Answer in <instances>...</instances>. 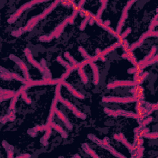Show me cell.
<instances>
[{"label":"cell","instance_id":"1","mask_svg":"<svg viewBox=\"0 0 158 158\" xmlns=\"http://www.w3.org/2000/svg\"><path fill=\"white\" fill-rule=\"evenodd\" d=\"M60 86L61 84L60 83H58L56 87V91H55V97H56V98L57 99L58 101H59L60 102H62L64 105H65L67 107H68L69 109L72 110V112H73V114L77 115L78 117L81 118V119H85L86 116L85 114L80 112L79 110H77V109L72 104H71L69 101H68L66 99H64L60 95Z\"/></svg>","mask_w":158,"mask_h":158},{"label":"cell","instance_id":"2","mask_svg":"<svg viewBox=\"0 0 158 158\" xmlns=\"http://www.w3.org/2000/svg\"><path fill=\"white\" fill-rule=\"evenodd\" d=\"M9 58L14 61L21 69L23 75H24V77H25V79L27 80V81H30V75H29V73H28V69L25 65V64L19 58H18L17 56H14V54H10L9 56Z\"/></svg>","mask_w":158,"mask_h":158},{"label":"cell","instance_id":"3","mask_svg":"<svg viewBox=\"0 0 158 158\" xmlns=\"http://www.w3.org/2000/svg\"><path fill=\"white\" fill-rule=\"evenodd\" d=\"M102 101L106 102H123L127 103L129 102L136 101L135 97H126V98H117V97H104L102 98Z\"/></svg>","mask_w":158,"mask_h":158},{"label":"cell","instance_id":"4","mask_svg":"<svg viewBox=\"0 0 158 158\" xmlns=\"http://www.w3.org/2000/svg\"><path fill=\"white\" fill-rule=\"evenodd\" d=\"M33 5V2L31 1V2H28V3H27V4H24L23 6H22L19 9H18V10L15 13V14H14L9 19V20H8V22L9 23H12V22H14L15 20H16V19L20 15V14L23 12V11L25 10H26V9H28V8H30V7H31Z\"/></svg>","mask_w":158,"mask_h":158},{"label":"cell","instance_id":"5","mask_svg":"<svg viewBox=\"0 0 158 158\" xmlns=\"http://www.w3.org/2000/svg\"><path fill=\"white\" fill-rule=\"evenodd\" d=\"M138 85L136 81H116L112 83H110L107 85L108 89H113L117 86H133Z\"/></svg>","mask_w":158,"mask_h":158},{"label":"cell","instance_id":"6","mask_svg":"<svg viewBox=\"0 0 158 158\" xmlns=\"http://www.w3.org/2000/svg\"><path fill=\"white\" fill-rule=\"evenodd\" d=\"M60 83L61 85H64L65 86H66L67 88V89H68L73 95H74V96H76L77 98H79V99H84L85 96H84L82 94H81L80 93H79V92H78L77 90H75V88H73L69 83H67V82L65 81L64 80H62V79L60 78Z\"/></svg>","mask_w":158,"mask_h":158},{"label":"cell","instance_id":"7","mask_svg":"<svg viewBox=\"0 0 158 158\" xmlns=\"http://www.w3.org/2000/svg\"><path fill=\"white\" fill-rule=\"evenodd\" d=\"M55 114H56L58 116V117L59 118V119L61 120L65 123V126L68 128V129L71 130L72 128V125H71L70 122L68 120V119L66 118V117L64 115V114L60 110L56 109Z\"/></svg>","mask_w":158,"mask_h":158},{"label":"cell","instance_id":"8","mask_svg":"<svg viewBox=\"0 0 158 158\" xmlns=\"http://www.w3.org/2000/svg\"><path fill=\"white\" fill-rule=\"evenodd\" d=\"M91 67L92 68L93 72V83L94 85H97L99 83V72H98V69L96 66V65L93 62L89 63Z\"/></svg>","mask_w":158,"mask_h":158},{"label":"cell","instance_id":"9","mask_svg":"<svg viewBox=\"0 0 158 158\" xmlns=\"http://www.w3.org/2000/svg\"><path fill=\"white\" fill-rule=\"evenodd\" d=\"M2 145L4 147L5 149L7 151V157H13V153H14V148L6 141H2Z\"/></svg>","mask_w":158,"mask_h":158},{"label":"cell","instance_id":"10","mask_svg":"<svg viewBox=\"0 0 158 158\" xmlns=\"http://www.w3.org/2000/svg\"><path fill=\"white\" fill-rule=\"evenodd\" d=\"M82 148L84 150V151L87 153L88 154H89L91 157H98L99 156L95 153V152L94 151H93L89 146H88V144L87 143H84L83 144H82Z\"/></svg>","mask_w":158,"mask_h":158},{"label":"cell","instance_id":"11","mask_svg":"<svg viewBox=\"0 0 158 158\" xmlns=\"http://www.w3.org/2000/svg\"><path fill=\"white\" fill-rule=\"evenodd\" d=\"M82 68H83V67H80V68L78 69V73H79V74H80V77H81V78L83 82L85 84H86V83H88V78H87L86 74L85 73V72H84V71H83V70Z\"/></svg>","mask_w":158,"mask_h":158},{"label":"cell","instance_id":"12","mask_svg":"<svg viewBox=\"0 0 158 158\" xmlns=\"http://www.w3.org/2000/svg\"><path fill=\"white\" fill-rule=\"evenodd\" d=\"M64 56H65V57H66L67 59H68L69 60V61H70V65L72 66L73 69H74V66L77 64V62L74 60V59L70 55V54H69L68 52H65V53H64Z\"/></svg>","mask_w":158,"mask_h":158},{"label":"cell","instance_id":"13","mask_svg":"<svg viewBox=\"0 0 158 158\" xmlns=\"http://www.w3.org/2000/svg\"><path fill=\"white\" fill-rule=\"evenodd\" d=\"M21 95H22V99H23L27 104H30V103H31V100H30V99L27 96V93L25 92V90L22 92Z\"/></svg>","mask_w":158,"mask_h":158},{"label":"cell","instance_id":"14","mask_svg":"<svg viewBox=\"0 0 158 158\" xmlns=\"http://www.w3.org/2000/svg\"><path fill=\"white\" fill-rule=\"evenodd\" d=\"M19 157H30V155L29 154H23V155H22V156H19Z\"/></svg>","mask_w":158,"mask_h":158}]
</instances>
